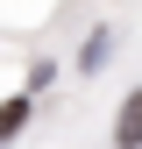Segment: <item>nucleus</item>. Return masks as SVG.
Masks as SVG:
<instances>
[{
    "label": "nucleus",
    "mask_w": 142,
    "mask_h": 149,
    "mask_svg": "<svg viewBox=\"0 0 142 149\" xmlns=\"http://www.w3.org/2000/svg\"><path fill=\"white\" fill-rule=\"evenodd\" d=\"M114 142H121V149H142V92L121 100V114H114Z\"/></svg>",
    "instance_id": "obj_1"
},
{
    "label": "nucleus",
    "mask_w": 142,
    "mask_h": 149,
    "mask_svg": "<svg viewBox=\"0 0 142 149\" xmlns=\"http://www.w3.org/2000/svg\"><path fill=\"white\" fill-rule=\"evenodd\" d=\"M106 50H114V36H106V29H93V36L78 43V71H100V64H106Z\"/></svg>",
    "instance_id": "obj_2"
},
{
    "label": "nucleus",
    "mask_w": 142,
    "mask_h": 149,
    "mask_svg": "<svg viewBox=\"0 0 142 149\" xmlns=\"http://www.w3.org/2000/svg\"><path fill=\"white\" fill-rule=\"evenodd\" d=\"M22 121H29V100H7V107H0V142H7Z\"/></svg>",
    "instance_id": "obj_3"
}]
</instances>
